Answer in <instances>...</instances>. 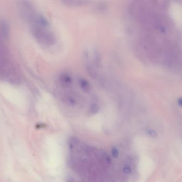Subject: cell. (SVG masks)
<instances>
[{
  "mask_svg": "<svg viewBox=\"0 0 182 182\" xmlns=\"http://www.w3.org/2000/svg\"><path fill=\"white\" fill-rule=\"evenodd\" d=\"M29 24L32 35L37 42L45 47L55 45L56 43L55 35L45 16H41Z\"/></svg>",
  "mask_w": 182,
  "mask_h": 182,
  "instance_id": "6da1fadb",
  "label": "cell"
},
{
  "mask_svg": "<svg viewBox=\"0 0 182 182\" xmlns=\"http://www.w3.org/2000/svg\"><path fill=\"white\" fill-rule=\"evenodd\" d=\"M0 80L16 85L20 81L18 73L9 57L8 53L0 56Z\"/></svg>",
  "mask_w": 182,
  "mask_h": 182,
  "instance_id": "7a4b0ae2",
  "label": "cell"
},
{
  "mask_svg": "<svg viewBox=\"0 0 182 182\" xmlns=\"http://www.w3.org/2000/svg\"><path fill=\"white\" fill-rule=\"evenodd\" d=\"M0 32L2 35L4 37H7L9 34V27L8 25L4 21H2L0 23Z\"/></svg>",
  "mask_w": 182,
  "mask_h": 182,
  "instance_id": "3957f363",
  "label": "cell"
}]
</instances>
